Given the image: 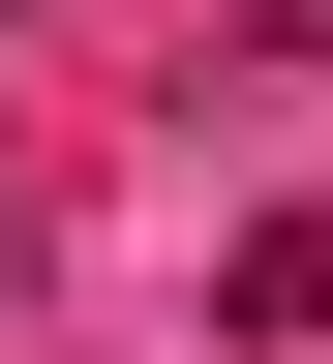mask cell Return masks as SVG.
I'll return each mask as SVG.
<instances>
[{
	"label": "cell",
	"instance_id": "2",
	"mask_svg": "<svg viewBox=\"0 0 333 364\" xmlns=\"http://www.w3.org/2000/svg\"><path fill=\"white\" fill-rule=\"evenodd\" d=\"M243 31H273V61H333V0H243Z\"/></svg>",
	"mask_w": 333,
	"mask_h": 364
},
{
	"label": "cell",
	"instance_id": "1",
	"mask_svg": "<svg viewBox=\"0 0 333 364\" xmlns=\"http://www.w3.org/2000/svg\"><path fill=\"white\" fill-rule=\"evenodd\" d=\"M212 304H243V334H333V213H273V243L212 273Z\"/></svg>",
	"mask_w": 333,
	"mask_h": 364
}]
</instances>
